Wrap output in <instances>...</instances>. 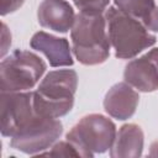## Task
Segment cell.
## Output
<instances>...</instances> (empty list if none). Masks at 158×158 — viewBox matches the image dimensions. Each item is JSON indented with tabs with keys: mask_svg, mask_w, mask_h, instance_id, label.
I'll list each match as a JSON object with an SVG mask.
<instances>
[{
	"mask_svg": "<svg viewBox=\"0 0 158 158\" xmlns=\"http://www.w3.org/2000/svg\"><path fill=\"white\" fill-rule=\"evenodd\" d=\"M72 51L84 65L104 63L110 56V40L102 12L79 11L70 28Z\"/></svg>",
	"mask_w": 158,
	"mask_h": 158,
	"instance_id": "cell-1",
	"label": "cell"
},
{
	"mask_svg": "<svg viewBox=\"0 0 158 158\" xmlns=\"http://www.w3.org/2000/svg\"><path fill=\"white\" fill-rule=\"evenodd\" d=\"M78 74L73 69H57L46 74L36 91L33 105L38 115L59 118L69 114L74 105Z\"/></svg>",
	"mask_w": 158,
	"mask_h": 158,
	"instance_id": "cell-2",
	"label": "cell"
},
{
	"mask_svg": "<svg viewBox=\"0 0 158 158\" xmlns=\"http://www.w3.org/2000/svg\"><path fill=\"white\" fill-rule=\"evenodd\" d=\"M104 15L109 40L117 58L132 59L156 43L157 38L153 33L116 6H109Z\"/></svg>",
	"mask_w": 158,
	"mask_h": 158,
	"instance_id": "cell-3",
	"label": "cell"
},
{
	"mask_svg": "<svg viewBox=\"0 0 158 158\" xmlns=\"http://www.w3.org/2000/svg\"><path fill=\"white\" fill-rule=\"evenodd\" d=\"M44 60L30 51L16 49L0 63V93L31 90L46 72Z\"/></svg>",
	"mask_w": 158,
	"mask_h": 158,
	"instance_id": "cell-4",
	"label": "cell"
},
{
	"mask_svg": "<svg viewBox=\"0 0 158 158\" xmlns=\"http://www.w3.org/2000/svg\"><path fill=\"white\" fill-rule=\"evenodd\" d=\"M116 132V125L109 117L90 114L72 127L67 133V139L80 151L83 157H94V154L105 153L111 148Z\"/></svg>",
	"mask_w": 158,
	"mask_h": 158,
	"instance_id": "cell-5",
	"label": "cell"
},
{
	"mask_svg": "<svg viewBox=\"0 0 158 158\" xmlns=\"http://www.w3.org/2000/svg\"><path fill=\"white\" fill-rule=\"evenodd\" d=\"M62 132L63 125L58 118L38 115L11 137L10 146L26 154H41L57 142Z\"/></svg>",
	"mask_w": 158,
	"mask_h": 158,
	"instance_id": "cell-6",
	"label": "cell"
},
{
	"mask_svg": "<svg viewBox=\"0 0 158 158\" xmlns=\"http://www.w3.org/2000/svg\"><path fill=\"white\" fill-rule=\"evenodd\" d=\"M38 116L33 105V91L0 94L1 135L12 137Z\"/></svg>",
	"mask_w": 158,
	"mask_h": 158,
	"instance_id": "cell-7",
	"label": "cell"
},
{
	"mask_svg": "<svg viewBox=\"0 0 158 158\" xmlns=\"http://www.w3.org/2000/svg\"><path fill=\"white\" fill-rule=\"evenodd\" d=\"M123 79L142 93L158 89V48H152L143 56L130 60L123 70Z\"/></svg>",
	"mask_w": 158,
	"mask_h": 158,
	"instance_id": "cell-8",
	"label": "cell"
},
{
	"mask_svg": "<svg viewBox=\"0 0 158 158\" xmlns=\"http://www.w3.org/2000/svg\"><path fill=\"white\" fill-rule=\"evenodd\" d=\"M138 93L126 81L112 85L104 98L106 114L117 120H127L133 116L138 106Z\"/></svg>",
	"mask_w": 158,
	"mask_h": 158,
	"instance_id": "cell-9",
	"label": "cell"
},
{
	"mask_svg": "<svg viewBox=\"0 0 158 158\" xmlns=\"http://www.w3.org/2000/svg\"><path fill=\"white\" fill-rule=\"evenodd\" d=\"M30 46L32 49L41 52L52 67H69L74 63L72 48L67 38L38 31L30 40Z\"/></svg>",
	"mask_w": 158,
	"mask_h": 158,
	"instance_id": "cell-10",
	"label": "cell"
},
{
	"mask_svg": "<svg viewBox=\"0 0 158 158\" xmlns=\"http://www.w3.org/2000/svg\"><path fill=\"white\" fill-rule=\"evenodd\" d=\"M37 19L42 27L65 33L72 28L75 14L67 0H43L38 6Z\"/></svg>",
	"mask_w": 158,
	"mask_h": 158,
	"instance_id": "cell-11",
	"label": "cell"
},
{
	"mask_svg": "<svg viewBox=\"0 0 158 158\" xmlns=\"http://www.w3.org/2000/svg\"><path fill=\"white\" fill-rule=\"evenodd\" d=\"M143 143L144 135L138 125H122L116 132L115 141L110 148V156L112 158L141 157L143 151Z\"/></svg>",
	"mask_w": 158,
	"mask_h": 158,
	"instance_id": "cell-12",
	"label": "cell"
},
{
	"mask_svg": "<svg viewBox=\"0 0 158 158\" xmlns=\"http://www.w3.org/2000/svg\"><path fill=\"white\" fill-rule=\"evenodd\" d=\"M114 4L149 32H158V6L154 0H114Z\"/></svg>",
	"mask_w": 158,
	"mask_h": 158,
	"instance_id": "cell-13",
	"label": "cell"
},
{
	"mask_svg": "<svg viewBox=\"0 0 158 158\" xmlns=\"http://www.w3.org/2000/svg\"><path fill=\"white\" fill-rule=\"evenodd\" d=\"M41 154L49 157H83L80 151L68 139L56 142L48 151H44Z\"/></svg>",
	"mask_w": 158,
	"mask_h": 158,
	"instance_id": "cell-14",
	"label": "cell"
},
{
	"mask_svg": "<svg viewBox=\"0 0 158 158\" xmlns=\"http://www.w3.org/2000/svg\"><path fill=\"white\" fill-rule=\"evenodd\" d=\"M79 11H96L102 12L107 9L110 0H73Z\"/></svg>",
	"mask_w": 158,
	"mask_h": 158,
	"instance_id": "cell-15",
	"label": "cell"
},
{
	"mask_svg": "<svg viewBox=\"0 0 158 158\" xmlns=\"http://www.w3.org/2000/svg\"><path fill=\"white\" fill-rule=\"evenodd\" d=\"M25 0H0V14L1 16L9 15L19 10L23 5Z\"/></svg>",
	"mask_w": 158,
	"mask_h": 158,
	"instance_id": "cell-16",
	"label": "cell"
},
{
	"mask_svg": "<svg viewBox=\"0 0 158 158\" xmlns=\"http://www.w3.org/2000/svg\"><path fill=\"white\" fill-rule=\"evenodd\" d=\"M10 46H11V33L6 23H2V30H1V57L2 58L7 53Z\"/></svg>",
	"mask_w": 158,
	"mask_h": 158,
	"instance_id": "cell-17",
	"label": "cell"
},
{
	"mask_svg": "<svg viewBox=\"0 0 158 158\" xmlns=\"http://www.w3.org/2000/svg\"><path fill=\"white\" fill-rule=\"evenodd\" d=\"M149 156H152V157H158V141H156V142H153V143L151 144Z\"/></svg>",
	"mask_w": 158,
	"mask_h": 158,
	"instance_id": "cell-18",
	"label": "cell"
}]
</instances>
